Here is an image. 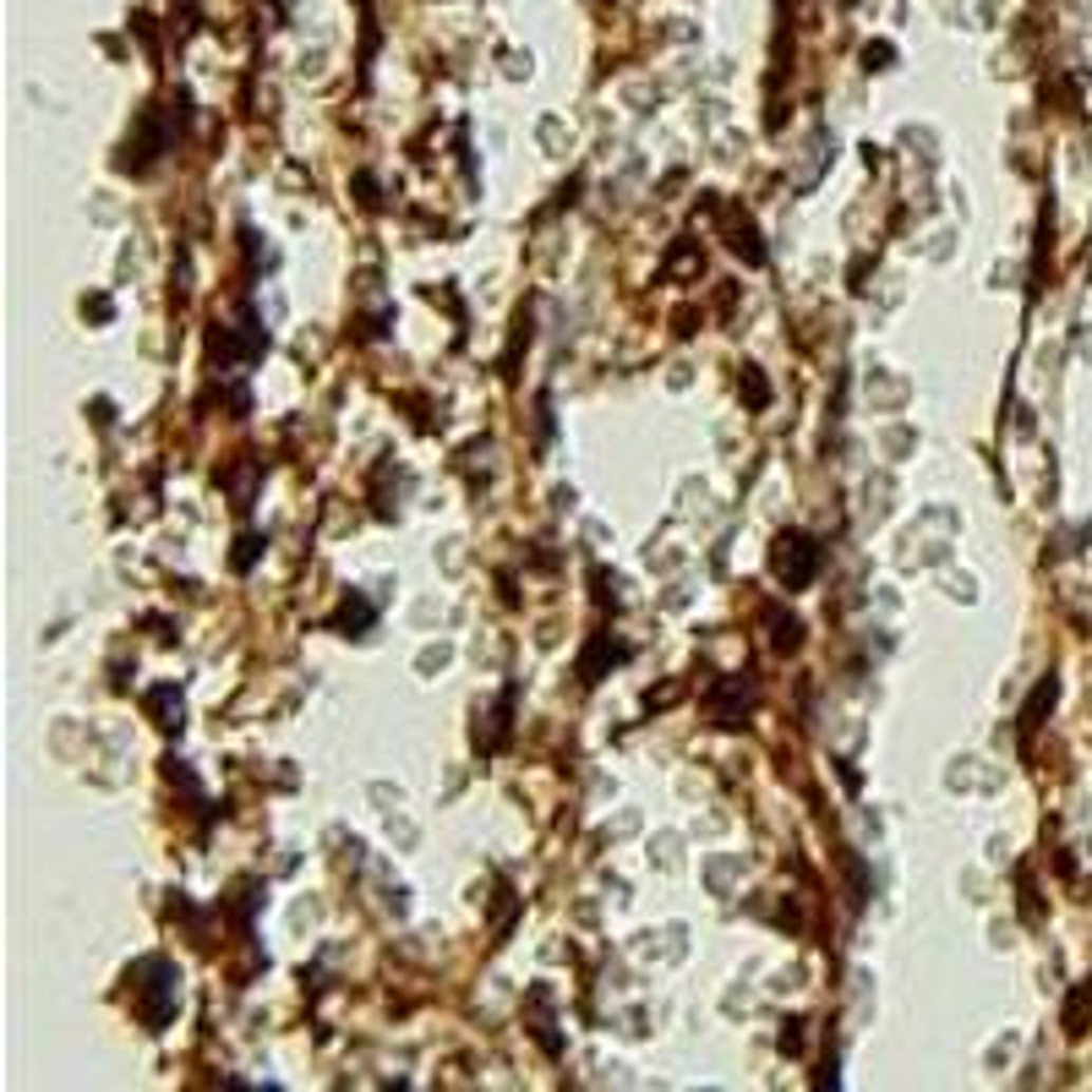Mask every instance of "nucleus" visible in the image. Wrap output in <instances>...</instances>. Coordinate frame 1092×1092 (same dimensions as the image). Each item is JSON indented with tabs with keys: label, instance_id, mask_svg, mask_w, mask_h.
Wrapping results in <instances>:
<instances>
[{
	"label": "nucleus",
	"instance_id": "obj_1",
	"mask_svg": "<svg viewBox=\"0 0 1092 1092\" xmlns=\"http://www.w3.org/2000/svg\"><path fill=\"white\" fill-rule=\"evenodd\" d=\"M814 568H820V546H814L809 535H782V541H776V573H782L792 590L809 585Z\"/></svg>",
	"mask_w": 1092,
	"mask_h": 1092
},
{
	"label": "nucleus",
	"instance_id": "obj_2",
	"mask_svg": "<svg viewBox=\"0 0 1092 1092\" xmlns=\"http://www.w3.org/2000/svg\"><path fill=\"white\" fill-rule=\"evenodd\" d=\"M1087 1011H1092V989H1081V994H1076V1005H1071V1016H1066V1021H1071V1033H1081V1016H1087Z\"/></svg>",
	"mask_w": 1092,
	"mask_h": 1092
}]
</instances>
